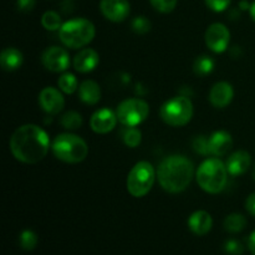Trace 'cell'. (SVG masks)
Returning <instances> with one entry per match:
<instances>
[{
	"label": "cell",
	"instance_id": "cell-1",
	"mask_svg": "<svg viewBox=\"0 0 255 255\" xmlns=\"http://www.w3.org/2000/svg\"><path fill=\"white\" fill-rule=\"evenodd\" d=\"M10 151L17 161L35 164L46 157L50 149L49 134L37 125L20 126L10 138Z\"/></svg>",
	"mask_w": 255,
	"mask_h": 255
},
{
	"label": "cell",
	"instance_id": "cell-2",
	"mask_svg": "<svg viewBox=\"0 0 255 255\" xmlns=\"http://www.w3.org/2000/svg\"><path fill=\"white\" fill-rule=\"evenodd\" d=\"M193 176V162L181 154L166 157L157 169L159 186L166 192L173 194L186 191L191 184Z\"/></svg>",
	"mask_w": 255,
	"mask_h": 255
},
{
	"label": "cell",
	"instance_id": "cell-3",
	"mask_svg": "<svg viewBox=\"0 0 255 255\" xmlns=\"http://www.w3.org/2000/svg\"><path fill=\"white\" fill-rule=\"evenodd\" d=\"M228 169L218 157L207 158L196 172L199 187L209 194H218L226 188L228 182Z\"/></svg>",
	"mask_w": 255,
	"mask_h": 255
},
{
	"label": "cell",
	"instance_id": "cell-4",
	"mask_svg": "<svg viewBox=\"0 0 255 255\" xmlns=\"http://www.w3.org/2000/svg\"><path fill=\"white\" fill-rule=\"evenodd\" d=\"M96 29L90 20L84 17L71 19L64 22L59 30L60 41L70 49H81L94 40Z\"/></svg>",
	"mask_w": 255,
	"mask_h": 255
},
{
	"label": "cell",
	"instance_id": "cell-5",
	"mask_svg": "<svg viewBox=\"0 0 255 255\" xmlns=\"http://www.w3.org/2000/svg\"><path fill=\"white\" fill-rule=\"evenodd\" d=\"M55 157L65 163H80L89 154V146L80 136L72 133H61L55 137L51 144Z\"/></svg>",
	"mask_w": 255,
	"mask_h": 255
},
{
	"label": "cell",
	"instance_id": "cell-6",
	"mask_svg": "<svg viewBox=\"0 0 255 255\" xmlns=\"http://www.w3.org/2000/svg\"><path fill=\"white\" fill-rule=\"evenodd\" d=\"M156 179V171L147 161L137 162L127 176L126 187L134 198H142L151 192Z\"/></svg>",
	"mask_w": 255,
	"mask_h": 255
},
{
	"label": "cell",
	"instance_id": "cell-7",
	"mask_svg": "<svg viewBox=\"0 0 255 255\" xmlns=\"http://www.w3.org/2000/svg\"><path fill=\"white\" fill-rule=\"evenodd\" d=\"M159 117L168 126H186L193 117V104L186 96L172 97L162 105Z\"/></svg>",
	"mask_w": 255,
	"mask_h": 255
},
{
	"label": "cell",
	"instance_id": "cell-8",
	"mask_svg": "<svg viewBox=\"0 0 255 255\" xmlns=\"http://www.w3.org/2000/svg\"><path fill=\"white\" fill-rule=\"evenodd\" d=\"M117 119L126 127H137L147 120L149 106L141 99H127L117 106Z\"/></svg>",
	"mask_w": 255,
	"mask_h": 255
},
{
	"label": "cell",
	"instance_id": "cell-9",
	"mask_svg": "<svg viewBox=\"0 0 255 255\" xmlns=\"http://www.w3.org/2000/svg\"><path fill=\"white\" fill-rule=\"evenodd\" d=\"M206 44L216 54H222L228 49L231 41V31L222 22H214L209 25L206 31Z\"/></svg>",
	"mask_w": 255,
	"mask_h": 255
},
{
	"label": "cell",
	"instance_id": "cell-10",
	"mask_svg": "<svg viewBox=\"0 0 255 255\" xmlns=\"http://www.w3.org/2000/svg\"><path fill=\"white\" fill-rule=\"evenodd\" d=\"M41 62L51 72H64L70 66V55L60 46L47 47L41 56Z\"/></svg>",
	"mask_w": 255,
	"mask_h": 255
},
{
	"label": "cell",
	"instance_id": "cell-11",
	"mask_svg": "<svg viewBox=\"0 0 255 255\" xmlns=\"http://www.w3.org/2000/svg\"><path fill=\"white\" fill-rule=\"evenodd\" d=\"M100 10L107 20L114 22H121L127 19L131 11L128 0H101Z\"/></svg>",
	"mask_w": 255,
	"mask_h": 255
},
{
	"label": "cell",
	"instance_id": "cell-12",
	"mask_svg": "<svg viewBox=\"0 0 255 255\" xmlns=\"http://www.w3.org/2000/svg\"><path fill=\"white\" fill-rule=\"evenodd\" d=\"M39 105L47 115H57L65 107V99L60 90L49 86L40 91Z\"/></svg>",
	"mask_w": 255,
	"mask_h": 255
},
{
	"label": "cell",
	"instance_id": "cell-13",
	"mask_svg": "<svg viewBox=\"0 0 255 255\" xmlns=\"http://www.w3.org/2000/svg\"><path fill=\"white\" fill-rule=\"evenodd\" d=\"M117 115L110 109H101L97 110L90 120V127L95 133L106 134L111 132L116 127Z\"/></svg>",
	"mask_w": 255,
	"mask_h": 255
},
{
	"label": "cell",
	"instance_id": "cell-14",
	"mask_svg": "<svg viewBox=\"0 0 255 255\" xmlns=\"http://www.w3.org/2000/svg\"><path fill=\"white\" fill-rule=\"evenodd\" d=\"M234 97V90L231 84L226 81L217 82L209 91V101L216 109H226L231 105Z\"/></svg>",
	"mask_w": 255,
	"mask_h": 255
},
{
	"label": "cell",
	"instance_id": "cell-15",
	"mask_svg": "<svg viewBox=\"0 0 255 255\" xmlns=\"http://www.w3.org/2000/svg\"><path fill=\"white\" fill-rule=\"evenodd\" d=\"M209 154L214 157L226 156L233 147V138L227 131H216L208 138Z\"/></svg>",
	"mask_w": 255,
	"mask_h": 255
},
{
	"label": "cell",
	"instance_id": "cell-16",
	"mask_svg": "<svg viewBox=\"0 0 255 255\" xmlns=\"http://www.w3.org/2000/svg\"><path fill=\"white\" fill-rule=\"evenodd\" d=\"M252 163L251 154L247 151H237L228 157L226 167L232 177H238L246 173Z\"/></svg>",
	"mask_w": 255,
	"mask_h": 255
},
{
	"label": "cell",
	"instance_id": "cell-17",
	"mask_svg": "<svg viewBox=\"0 0 255 255\" xmlns=\"http://www.w3.org/2000/svg\"><path fill=\"white\" fill-rule=\"evenodd\" d=\"M99 64V54H97L96 50L90 49V47L82 49L74 59L75 70H76L77 72H81V74H87V72L94 71Z\"/></svg>",
	"mask_w": 255,
	"mask_h": 255
},
{
	"label": "cell",
	"instance_id": "cell-18",
	"mask_svg": "<svg viewBox=\"0 0 255 255\" xmlns=\"http://www.w3.org/2000/svg\"><path fill=\"white\" fill-rule=\"evenodd\" d=\"M188 227L196 236H206L213 227V219L208 212L197 211L189 217Z\"/></svg>",
	"mask_w": 255,
	"mask_h": 255
},
{
	"label": "cell",
	"instance_id": "cell-19",
	"mask_svg": "<svg viewBox=\"0 0 255 255\" xmlns=\"http://www.w3.org/2000/svg\"><path fill=\"white\" fill-rule=\"evenodd\" d=\"M79 99L86 105H96L101 100V89L94 80H85L79 86Z\"/></svg>",
	"mask_w": 255,
	"mask_h": 255
},
{
	"label": "cell",
	"instance_id": "cell-20",
	"mask_svg": "<svg viewBox=\"0 0 255 255\" xmlns=\"http://www.w3.org/2000/svg\"><path fill=\"white\" fill-rule=\"evenodd\" d=\"M22 61H24L22 52L15 47H6L2 50L1 55H0V64L5 71H15V70L20 69Z\"/></svg>",
	"mask_w": 255,
	"mask_h": 255
},
{
	"label": "cell",
	"instance_id": "cell-21",
	"mask_svg": "<svg viewBox=\"0 0 255 255\" xmlns=\"http://www.w3.org/2000/svg\"><path fill=\"white\" fill-rule=\"evenodd\" d=\"M214 60L212 59L211 56H207V55H203V56L197 57L196 61H194L193 65V71L197 76H207V75L212 74L214 70Z\"/></svg>",
	"mask_w": 255,
	"mask_h": 255
},
{
	"label": "cell",
	"instance_id": "cell-22",
	"mask_svg": "<svg viewBox=\"0 0 255 255\" xmlns=\"http://www.w3.org/2000/svg\"><path fill=\"white\" fill-rule=\"evenodd\" d=\"M247 226L246 217L239 213H232L224 219V229L229 233H239Z\"/></svg>",
	"mask_w": 255,
	"mask_h": 255
},
{
	"label": "cell",
	"instance_id": "cell-23",
	"mask_svg": "<svg viewBox=\"0 0 255 255\" xmlns=\"http://www.w3.org/2000/svg\"><path fill=\"white\" fill-rule=\"evenodd\" d=\"M57 86H59L60 91H62L64 94L71 95L76 90H79V82H77L76 76L74 74L66 72V74L61 75L60 79L57 80Z\"/></svg>",
	"mask_w": 255,
	"mask_h": 255
},
{
	"label": "cell",
	"instance_id": "cell-24",
	"mask_svg": "<svg viewBox=\"0 0 255 255\" xmlns=\"http://www.w3.org/2000/svg\"><path fill=\"white\" fill-rule=\"evenodd\" d=\"M60 122H61V126L64 127V128L74 131V129H77L81 127L82 116L76 111H69L66 112V114L62 115Z\"/></svg>",
	"mask_w": 255,
	"mask_h": 255
},
{
	"label": "cell",
	"instance_id": "cell-25",
	"mask_svg": "<svg viewBox=\"0 0 255 255\" xmlns=\"http://www.w3.org/2000/svg\"><path fill=\"white\" fill-rule=\"evenodd\" d=\"M41 25L49 31H55V30H60V27L62 26V21L60 15L56 11H49L44 12L41 17Z\"/></svg>",
	"mask_w": 255,
	"mask_h": 255
},
{
	"label": "cell",
	"instance_id": "cell-26",
	"mask_svg": "<svg viewBox=\"0 0 255 255\" xmlns=\"http://www.w3.org/2000/svg\"><path fill=\"white\" fill-rule=\"evenodd\" d=\"M122 139H124V143L127 147H131V148H136L139 146L142 141V133L138 128L136 127H127L125 129L124 134H122Z\"/></svg>",
	"mask_w": 255,
	"mask_h": 255
},
{
	"label": "cell",
	"instance_id": "cell-27",
	"mask_svg": "<svg viewBox=\"0 0 255 255\" xmlns=\"http://www.w3.org/2000/svg\"><path fill=\"white\" fill-rule=\"evenodd\" d=\"M20 246L25 251H32L35 249V247L37 246V236L35 232L30 231V229H25L21 232L19 237Z\"/></svg>",
	"mask_w": 255,
	"mask_h": 255
},
{
	"label": "cell",
	"instance_id": "cell-28",
	"mask_svg": "<svg viewBox=\"0 0 255 255\" xmlns=\"http://www.w3.org/2000/svg\"><path fill=\"white\" fill-rule=\"evenodd\" d=\"M132 30L136 34L143 35L151 30V21L146 16H137L132 20Z\"/></svg>",
	"mask_w": 255,
	"mask_h": 255
},
{
	"label": "cell",
	"instance_id": "cell-29",
	"mask_svg": "<svg viewBox=\"0 0 255 255\" xmlns=\"http://www.w3.org/2000/svg\"><path fill=\"white\" fill-rule=\"evenodd\" d=\"M151 5L154 10L162 12V14H168L173 11L177 5V0H149Z\"/></svg>",
	"mask_w": 255,
	"mask_h": 255
},
{
	"label": "cell",
	"instance_id": "cell-30",
	"mask_svg": "<svg viewBox=\"0 0 255 255\" xmlns=\"http://www.w3.org/2000/svg\"><path fill=\"white\" fill-rule=\"evenodd\" d=\"M193 149L197 153L202 154V156H207L209 154V146H208V138H206L204 136H197L193 139Z\"/></svg>",
	"mask_w": 255,
	"mask_h": 255
},
{
	"label": "cell",
	"instance_id": "cell-31",
	"mask_svg": "<svg viewBox=\"0 0 255 255\" xmlns=\"http://www.w3.org/2000/svg\"><path fill=\"white\" fill-rule=\"evenodd\" d=\"M224 251L229 255H241L244 249L241 242L236 241V239H229L224 243Z\"/></svg>",
	"mask_w": 255,
	"mask_h": 255
},
{
	"label": "cell",
	"instance_id": "cell-32",
	"mask_svg": "<svg viewBox=\"0 0 255 255\" xmlns=\"http://www.w3.org/2000/svg\"><path fill=\"white\" fill-rule=\"evenodd\" d=\"M207 6L216 12H222L227 10V7L231 4V0H204Z\"/></svg>",
	"mask_w": 255,
	"mask_h": 255
},
{
	"label": "cell",
	"instance_id": "cell-33",
	"mask_svg": "<svg viewBox=\"0 0 255 255\" xmlns=\"http://www.w3.org/2000/svg\"><path fill=\"white\" fill-rule=\"evenodd\" d=\"M35 4H36V0H17L16 1L17 9L22 12L31 11L35 7Z\"/></svg>",
	"mask_w": 255,
	"mask_h": 255
},
{
	"label": "cell",
	"instance_id": "cell-34",
	"mask_svg": "<svg viewBox=\"0 0 255 255\" xmlns=\"http://www.w3.org/2000/svg\"><path fill=\"white\" fill-rule=\"evenodd\" d=\"M246 208L249 212V214L255 217V193H252L246 201Z\"/></svg>",
	"mask_w": 255,
	"mask_h": 255
},
{
	"label": "cell",
	"instance_id": "cell-35",
	"mask_svg": "<svg viewBox=\"0 0 255 255\" xmlns=\"http://www.w3.org/2000/svg\"><path fill=\"white\" fill-rule=\"evenodd\" d=\"M248 247H249V251L252 252V254L255 255V231L251 234V237H249Z\"/></svg>",
	"mask_w": 255,
	"mask_h": 255
},
{
	"label": "cell",
	"instance_id": "cell-36",
	"mask_svg": "<svg viewBox=\"0 0 255 255\" xmlns=\"http://www.w3.org/2000/svg\"><path fill=\"white\" fill-rule=\"evenodd\" d=\"M249 11H251L252 19H253L254 21H255V1L253 2V4L251 5V7H249Z\"/></svg>",
	"mask_w": 255,
	"mask_h": 255
},
{
	"label": "cell",
	"instance_id": "cell-37",
	"mask_svg": "<svg viewBox=\"0 0 255 255\" xmlns=\"http://www.w3.org/2000/svg\"><path fill=\"white\" fill-rule=\"evenodd\" d=\"M241 7H242V9H249V7H251V5H249L247 1H242L241 2Z\"/></svg>",
	"mask_w": 255,
	"mask_h": 255
},
{
	"label": "cell",
	"instance_id": "cell-38",
	"mask_svg": "<svg viewBox=\"0 0 255 255\" xmlns=\"http://www.w3.org/2000/svg\"><path fill=\"white\" fill-rule=\"evenodd\" d=\"M252 176H253V178H254V181H255V164H254V167H253V172H252Z\"/></svg>",
	"mask_w": 255,
	"mask_h": 255
}]
</instances>
